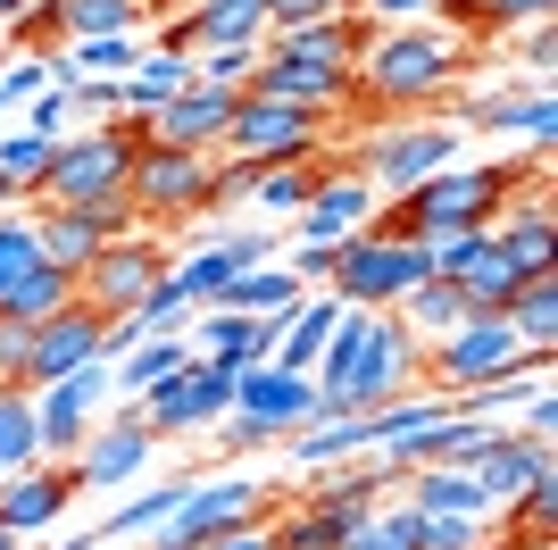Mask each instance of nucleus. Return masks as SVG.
Listing matches in <instances>:
<instances>
[{"instance_id": "f257e3e1", "label": "nucleus", "mask_w": 558, "mask_h": 550, "mask_svg": "<svg viewBox=\"0 0 558 550\" xmlns=\"http://www.w3.org/2000/svg\"><path fill=\"white\" fill-rule=\"evenodd\" d=\"M466 75V43L442 34V25H375L367 50L350 59V84L367 92L375 109H425V100H442L450 84Z\"/></svg>"}, {"instance_id": "f03ea898", "label": "nucleus", "mask_w": 558, "mask_h": 550, "mask_svg": "<svg viewBox=\"0 0 558 550\" xmlns=\"http://www.w3.org/2000/svg\"><path fill=\"white\" fill-rule=\"evenodd\" d=\"M150 142H159L150 117H109V125L59 134V159H50V176H43L34 201L43 208H84V201H100V192H125V176H134V159Z\"/></svg>"}, {"instance_id": "7ed1b4c3", "label": "nucleus", "mask_w": 558, "mask_h": 550, "mask_svg": "<svg viewBox=\"0 0 558 550\" xmlns=\"http://www.w3.org/2000/svg\"><path fill=\"white\" fill-rule=\"evenodd\" d=\"M301 426H317V384L258 359V367L233 375V417L217 426V442H226V451H267V442L301 434Z\"/></svg>"}, {"instance_id": "20e7f679", "label": "nucleus", "mask_w": 558, "mask_h": 550, "mask_svg": "<svg viewBox=\"0 0 558 550\" xmlns=\"http://www.w3.org/2000/svg\"><path fill=\"white\" fill-rule=\"evenodd\" d=\"M425 275H434V242H375V234L359 226V234H342V251H333L326 292L342 300V309H392Z\"/></svg>"}, {"instance_id": "39448f33", "label": "nucleus", "mask_w": 558, "mask_h": 550, "mask_svg": "<svg viewBox=\"0 0 558 550\" xmlns=\"http://www.w3.org/2000/svg\"><path fill=\"white\" fill-rule=\"evenodd\" d=\"M317 142H326V117H317V109H292V100H258V92H242L217 151H233V159H251L258 176H267V167H308V159H326Z\"/></svg>"}, {"instance_id": "423d86ee", "label": "nucleus", "mask_w": 558, "mask_h": 550, "mask_svg": "<svg viewBox=\"0 0 558 550\" xmlns=\"http://www.w3.org/2000/svg\"><path fill=\"white\" fill-rule=\"evenodd\" d=\"M258 517H267V483L258 476H201L167 526L142 534V550H209L233 526H258Z\"/></svg>"}, {"instance_id": "0eeeda50", "label": "nucleus", "mask_w": 558, "mask_h": 550, "mask_svg": "<svg viewBox=\"0 0 558 550\" xmlns=\"http://www.w3.org/2000/svg\"><path fill=\"white\" fill-rule=\"evenodd\" d=\"M125 201H134L142 234L209 217V151H167V142H150L134 159V176H125Z\"/></svg>"}, {"instance_id": "6e6552de", "label": "nucleus", "mask_w": 558, "mask_h": 550, "mask_svg": "<svg viewBox=\"0 0 558 550\" xmlns=\"http://www.w3.org/2000/svg\"><path fill=\"white\" fill-rule=\"evenodd\" d=\"M459 167V125H400V134H367L350 151V176H367L375 192H417L425 176Z\"/></svg>"}, {"instance_id": "1a4fd4ad", "label": "nucleus", "mask_w": 558, "mask_h": 550, "mask_svg": "<svg viewBox=\"0 0 558 550\" xmlns=\"http://www.w3.org/2000/svg\"><path fill=\"white\" fill-rule=\"evenodd\" d=\"M167 275V259H159V242L150 234H125V242H100V259L84 275H75V300L84 309H100V318H134L142 300H150V284Z\"/></svg>"}, {"instance_id": "9d476101", "label": "nucleus", "mask_w": 558, "mask_h": 550, "mask_svg": "<svg viewBox=\"0 0 558 550\" xmlns=\"http://www.w3.org/2000/svg\"><path fill=\"white\" fill-rule=\"evenodd\" d=\"M100 400H117L109 359H93V367H75V375H59V384L34 392V442H43V458H59V467H68L75 442L93 434V409H100Z\"/></svg>"}, {"instance_id": "9b49d317", "label": "nucleus", "mask_w": 558, "mask_h": 550, "mask_svg": "<svg viewBox=\"0 0 558 550\" xmlns=\"http://www.w3.org/2000/svg\"><path fill=\"white\" fill-rule=\"evenodd\" d=\"M517 359H525V343H517L509 318H459L442 343H434V384L475 392V384H492V375H509Z\"/></svg>"}, {"instance_id": "f8f14e48", "label": "nucleus", "mask_w": 558, "mask_h": 550, "mask_svg": "<svg viewBox=\"0 0 558 550\" xmlns=\"http://www.w3.org/2000/svg\"><path fill=\"white\" fill-rule=\"evenodd\" d=\"M409 375H417V334H409L392 309H375V318H367V343H359V367H350V384H342V400H350V409H384V400L409 392Z\"/></svg>"}, {"instance_id": "ddd939ff", "label": "nucleus", "mask_w": 558, "mask_h": 550, "mask_svg": "<svg viewBox=\"0 0 558 550\" xmlns=\"http://www.w3.org/2000/svg\"><path fill=\"white\" fill-rule=\"evenodd\" d=\"M142 467H150V434L134 426L125 400H117L109 426H93V434L75 442V458H68L75 492H84V483H93V492H125V483H142Z\"/></svg>"}, {"instance_id": "4468645a", "label": "nucleus", "mask_w": 558, "mask_h": 550, "mask_svg": "<svg viewBox=\"0 0 558 550\" xmlns=\"http://www.w3.org/2000/svg\"><path fill=\"white\" fill-rule=\"evenodd\" d=\"M100 343H109V318L100 309H84V300H68L59 318L34 325V359H25V392L59 384V375H75V367H93Z\"/></svg>"}, {"instance_id": "2eb2a0df", "label": "nucleus", "mask_w": 558, "mask_h": 550, "mask_svg": "<svg viewBox=\"0 0 558 550\" xmlns=\"http://www.w3.org/2000/svg\"><path fill=\"white\" fill-rule=\"evenodd\" d=\"M251 92L258 100H292V109H342V100H359V84H350V68H317V59H283V50H258L251 68Z\"/></svg>"}, {"instance_id": "dca6fc26", "label": "nucleus", "mask_w": 558, "mask_h": 550, "mask_svg": "<svg viewBox=\"0 0 558 550\" xmlns=\"http://www.w3.org/2000/svg\"><path fill=\"white\" fill-rule=\"evenodd\" d=\"M68 501H75V476L59 467V458H34V467H17V476H0V534H50L59 517H68Z\"/></svg>"}, {"instance_id": "f3484780", "label": "nucleus", "mask_w": 558, "mask_h": 550, "mask_svg": "<svg viewBox=\"0 0 558 550\" xmlns=\"http://www.w3.org/2000/svg\"><path fill=\"white\" fill-rule=\"evenodd\" d=\"M308 167H317V159H308ZM375 201H384V192H375L367 176H317L308 208L292 217V242H342V234H359L375 217Z\"/></svg>"}, {"instance_id": "a211bd4d", "label": "nucleus", "mask_w": 558, "mask_h": 550, "mask_svg": "<svg viewBox=\"0 0 558 550\" xmlns=\"http://www.w3.org/2000/svg\"><path fill=\"white\" fill-rule=\"evenodd\" d=\"M226 117H233V92L184 84L159 117H150V134H159L167 151H217V142H226Z\"/></svg>"}, {"instance_id": "6ab92c4d", "label": "nucleus", "mask_w": 558, "mask_h": 550, "mask_svg": "<svg viewBox=\"0 0 558 550\" xmlns=\"http://www.w3.org/2000/svg\"><path fill=\"white\" fill-rule=\"evenodd\" d=\"M375 25L359 17V9H342V17H308V25H283V34H267L258 50H283V59H317V68H350L359 50H367Z\"/></svg>"}, {"instance_id": "aec40b11", "label": "nucleus", "mask_w": 558, "mask_h": 550, "mask_svg": "<svg viewBox=\"0 0 558 550\" xmlns=\"http://www.w3.org/2000/svg\"><path fill=\"white\" fill-rule=\"evenodd\" d=\"M550 226H558V208H550V183H534L525 201H509L500 217H492L500 251H509L525 275H550V267H558V259H550Z\"/></svg>"}, {"instance_id": "412c9836", "label": "nucleus", "mask_w": 558, "mask_h": 550, "mask_svg": "<svg viewBox=\"0 0 558 550\" xmlns=\"http://www.w3.org/2000/svg\"><path fill=\"white\" fill-rule=\"evenodd\" d=\"M192 359H201V350H192V334H184V325H167V334H142V343L125 350V359H109V375H117V400H142L150 384L184 375Z\"/></svg>"}, {"instance_id": "4be33fe9", "label": "nucleus", "mask_w": 558, "mask_h": 550, "mask_svg": "<svg viewBox=\"0 0 558 550\" xmlns=\"http://www.w3.org/2000/svg\"><path fill=\"white\" fill-rule=\"evenodd\" d=\"M301 292H308V284L292 267H233L226 292H217V309H233V318H292Z\"/></svg>"}, {"instance_id": "5701e85b", "label": "nucleus", "mask_w": 558, "mask_h": 550, "mask_svg": "<svg viewBox=\"0 0 558 550\" xmlns=\"http://www.w3.org/2000/svg\"><path fill=\"white\" fill-rule=\"evenodd\" d=\"M192 50H233V43H267V0H192L184 9Z\"/></svg>"}, {"instance_id": "b1692460", "label": "nucleus", "mask_w": 558, "mask_h": 550, "mask_svg": "<svg viewBox=\"0 0 558 550\" xmlns=\"http://www.w3.org/2000/svg\"><path fill=\"white\" fill-rule=\"evenodd\" d=\"M542 467H558L550 458V442H525V434H500L492 442L484 458H475V483H484V501L500 509V501H517V492H525V483L542 476Z\"/></svg>"}, {"instance_id": "393cba45", "label": "nucleus", "mask_w": 558, "mask_h": 550, "mask_svg": "<svg viewBox=\"0 0 558 550\" xmlns=\"http://www.w3.org/2000/svg\"><path fill=\"white\" fill-rule=\"evenodd\" d=\"M184 84H192V50H142V68H134V75H117V92H125V117H159Z\"/></svg>"}, {"instance_id": "a878e982", "label": "nucleus", "mask_w": 558, "mask_h": 550, "mask_svg": "<svg viewBox=\"0 0 558 550\" xmlns=\"http://www.w3.org/2000/svg\"><path fill=\"white\" fill-rule=\"evenodd\" d=\"M34 242H43V259L59 275H84L100 259V234H93V217H84V208H43V217H34Z\"/></svg>"}, {"instance_id": "bb28decb", "label": "nucleus", "mask_w": 558, "mask_h": 550, "mask_svg": "<svg viewBox=\"0 0 558 550\" xmlns=\"http://www.w3.org/2000/svg\"><path fill=\"white\" fill-rule=\"evenodd\" d=\"M392 318L417 334V343H442L450 325L466 318V300H459V284H442V275H425V284H409V292L392 300Z\"/></svg>"}, {"instance_id": "cd10ccee", "label": "nucleus", "mask_w": 558, "mask_h": 550, "mask_svg": "<svg viewBox=\"0 0 558 550\" xmlns=\"http://www.w3.org/2000/svg\"><path fill=\"white\" fill-rule=\"evenodd\" d=\"M68 300H75V275H59L50 259H34V267H25L17 284L0 292V318H17V325H43V318H59Z\"/></svg>"}, {"instance_id": "c85d7f7f", "label": "nucleus", "mask_w": 558, "mask_h": 550, "mask_svg": "<svg viewBox=\"0 0 558 550\" xmlns=\"http://www.w3.org/2000/svg\"><path fill=\"white\" fill-rule=\"evenodd\" d=\"M409 483V501L417 509H442V517H484V483H475V467H417V476H400Z\"/></svg>"}, {"instance_id": "c756f323", "label": "nucleus", "mask_w": 558, "mask_h": 550, "mask_svg": "<svg viewBox=\"0 0 558 550\" xmlns=\"http://www.w3.org/2000/svg\"><path fill=\"white\" fill-rule=\"evenodd\" d=\"M333 550H417V501H409V492H400V501L384 492V501H375Z\"/></svg>"}, {"instance_id": "7c9ffc66", "label": "nucleus", "mask_w": 558, "mask_h": 550, "mask_svg": "<svg viewBox=\"0 0 558 550\" xmlns=\"http://www.w3.org/2000/svg\"><path fill=\"white\" fill-rule=\"evenodd\" d=\"M509 325H517V343H525V350H558V267H550V275H525V284H517Z\"/></svg>"}, {"instance_id": "2f4dec72", "label": "nucleus", "mask_w": 558, "mask_h": 550, "mask_svg": "<svg viewBox=\"0 0 558 550\" xmlns=\"http://www.w3.org/2000/svg\"><path fill=\"white\" fill-rule=\"evenodd\" d=\"M550 534H558V467H542V476L509 501V542L517 550H550Z\"/></svg>"}, {"instance_id": "473e14b6", "label": "nucleus", "mask_w": 558, "mask_h": 550, "mask_svg": "<svg viewBox=\"0 0 558 550\" xmlns=\"http://www.w3.org/2000/svg\"><path fill=\"white\" fill-rule=\"evenodd\" d=\"M175 384H184V434H217V426L233 417V375H217V367L192 359Z\"/></svg>"}, {"instance_id": "72a5a7b5", "label": "nucleus", "mask_w": 558, "mask_h": 550, "mask_svg": "<svg viewBox=\"0 0 558 550\" xmlns=\"http://www.w3.org/2000/svg\"><path fill=\"white\" fill-rule=\"evenodd\" d=\"M142 0H59V34L68 43H100V34H134Z\"/></svg>"}, {"instance_id": "f704fd0d", "label": "nucleus", "mask_w": 558, "mask_h": 550, "mask_svg": "<svg viewBox=\"0 0 558 550\" xmlns=\"http://www.w3.org/2000/svg\"><path fill=\"white\" fill-rule=\"evenodd\" d=\"M50 159H59V142H50V134H34V125H17V134L0 142V176L17 183L25 201H34V192H43V176H50Z\"/></svg>"}, {"instance_id": "c9c22d12", "label": "nucleus", "mask_w": 558, "mask_h": 550, "mask_svg": "<svg viewBox=\"0 0 558 550\" xmlns=\"http://www.w3.org/2000/svg\"><path fill=\"white\" fill-rule=\"evenodd\" d=\"M43 442H34V392H0V476L34 467Z\"/></svg>"}, {"instance_id": "e433bc0d", "label": "nucleus", "mask_w": 558, "mask_h": 550, "mask_svg": "<svg viewBox=\"0 0 558 550\" xmlns=\"http://www.w3.org/2000/svg\"><path fill=\"white\" fill-rule=\"evenodd\" d=\"M308 192H317V167H267V176L251 183V208L258 217H301Z\"/></svg>"}, {"instance_id": "4c0bfd02", "label": "nucleus", "mask_w": 558, "mask_h": 550, "mask_svg": "<svg viewBox=\"0 0 558 550\" xmlns=\"http://www.w3.org/2000/svg\"><path fill=\"white\" fill-rule=\"evenodd\" d=\"M134 68H142V34H100V43L68 50V84L75 75H134Z\"/></svg>"}, {"instance_id": "58836bf2", "label": "nucleus", "mask_w": 558, "mask_h": 550, "mask_svg": "<svg viewBox=\"0 0 558 550\" xmlns=\"http://www.w3.org/2000/svg\"><path fill=\"white\" fill-rule=\"evenodd\" d=\"M251 68H258V50L251 43H233V50H192V84H209V92H251Z\"/></svg>"}, {"instance_id": "ea45409f", "label": "nucleus", "mask_w": 558, "mask_h": 550, "mask_svg": "<svg viewBox=\"0 0 558 550\" xmlns=\"http://www.w3.org/2000/svg\"><path fill=\"white\" fill-rule=\"evenodd\" d=\"M417 550H484V517H442V509H417Z\"/></svg>"}, {"instance_id": "a19ab883", "label": "nucleus", "mask_w": 558, "mask_h": 550, "mask_svg": "<svg viewBox=\"0 0 558 550\" xmlns=\"http://www.w3.org/2000/svg\"><path fill=\"white\" fill-rule=\"evenodd\" d=\"M251 183H258V167H251V159H233V151H209V217H217V208H242V201H251Z\"/></svg>"}, {"instance_id": "79ce46f5", "label": "nucleus", "mask_w": 558, "mask_h": 550, "mask_svg": "<svg viewBox=\"0 0 558 550\" xmlns=\"http://www.w3.org/2000/svg\"><path fill=\"white\" fill-rule=\"evenodd\" d=\"M34 259H43V242H34V217H17V208H9V217H0V292H9V284H17Z\"/></svg>"}, {"instance_id": "37998d69", "label": "nucleus", "mask_w": 558, "mask_h": 550, "mask_svg": "<svg viewBox=\"0 0 558 550\" xmlns=\"http://www.w3.org/2000/svg\"><path fill=\"white\" fill-rule=\"evenodd\" d=\"M517 34H525V75H517V84L550 92V75H558V17H534V25H517Z\"/></svg>"}, {"instance_id": "c03bdc74", "label": "nucleus", "mask_w": 558, "mask_h": 550, "mask_svg": "<svg viewBox=\"0 0 558 550\" xmlns=\"http://www.w3.org/2000/svg\"><path fill=\"white\" fill-rule=\"evenodd\" d=\"M68 109L93 117V125H109V117H125V92H117V75H75V84H68Z\"/></svg>"}, {"instance_id": "a18cd8bd", "label": "nucleus", "mask_w": 558, "mask_h": 550, "mask_svg": "<svg viewBox=\"0 0 558 550\" xmlns=\"http://www.w3.org/2000/svg\"><path fill=\"white\" fill-rule=\"evenodd\" d=\"M175 275H184V284H192V300H201V309H209V300L226 292V275H233V259L217 251V242H201V251H192V259H175Z\"/></svg>"}, {"instance_id": "49530a36", "label": "nucleus", "mask_w": 558, "mask_h": 550, "mask_svg": "<svg viewBox=\"0 0 558 550\" xmlns=\"http://www.w3.org/2000/svg\"><path fill=\"white\" fill-rule=\"evenodd\" d=\"M217 251H226L233 267H267V259L283 251V234L267 226V217H258V226H233V234H217Z\"/></svg>"}, {"instance_id": "de8ad7c7", "label": "nucleus", "mask_w": 558, "mask_h": 550, "mask_svg": "<svg viewBox=\"0 0 558 550\" xmlns=\"http://www.w3.org/2000/svg\"><path fill=\"white\" fill-rule=\"evenodd\" d=\"M25 359H34V325L0 318V392H25Z\"/></svg>"}, {"instance_id": "09e8293b", "label": "nucleus", "mask_w": 558, "mask_h": 550, "mask_svg": "<svg viewBox=\"0 0 558 550\" xmlns=\"http://www.w3.org/2000/svg\"><path fill=\"white\" fill-rule=\"evenodd\" d=\"M84 217H93L100 242H125V234H142V217H134V201H125V192H100V201H84Z\"/></svg>"}, {"instance_id": "8fccbe9b", "label": "nucleus", "mask_w": 558, "mask_h": 550, "mask_svg": "<svg viewBox=\"0 0 558 550\" xmlns=\"http://www.w3.org/2000/svg\"><path fill=\"white\" fill-rule=\"evenodd\" d=\"M25 125H34V134H68L75 125V109H68V84H50V92H34V100H25Z\"/></svg>"}, {"instance_id": "3c124183", "label": "nucleus", "mask_w": 558, "mask_h": 550, "mask_svg": "<svg viewBox=\"0 0 558 550\" xmlns=\"http://www.w3.org/2000/svg\"><path fill=\"white\" fill-rule=\"evenodd\" d=\"M342 9H359V0H267V34L308 25V17H342Z\"/></svg>"}, {"instance_id": "603ef678", "label": "nucleus", "mask_w": 558, "mask_h": 550, "mask_svg": "<svg viewBox=\"0 0 558 550\" xmlns=\"http://www.w3.org/2000/svg\"><path fill=\"white\" fill-rule=\"evenodd\" d=\"M509 434H525V442H550V434H558V392H550V384L525 392V426H509Z\"/></svg>"}, {"instance_id": "864d4df0", "label": "nucleus", "mask_w": 558, "mask_h": 550, "mask_svg": "<svg viewBox=\"0 0 558 550\" xmlns=\"http://www.w3.org/2000/svg\"><path fill=\"white\" fill-rule=\"evenodd\" d=\"M359 17H367V25H425V17H434V0H359Z\"/></svg>"}, {"instance_id": "5fc2aeb1", "label": "nucleus", "mask_w": 558, "mask_h": 550, "mask_svg": "<svg viewBox=\"0 0 558 550\" xmlns=\"http://www.w3.org/2000/svg\"><path fill=\"white\" fill-rule=\"evenodd\" d=\"M333 251H342V242H292V275H301L308 292H317V284L333 275Z\"/></svg>"}, {"instance_id": "6e6d98bb", "label": "nucleus", "mask_w": 558, "mask_h": 550, "mask_svg": "<svg viewBox=\"0 0 558 550\" xmlns=\"http://www.w3.org/2000/svg\"><path fill=\"white\" fill-rule=\"evenodd\" d=\"M34 92H50V59H17L0 75V100H34Z\"/></svg>"}, {"instance_id": "4d7b16f0", "label": "nucleus", "mask_w": 558, "mask_h": 550, "mask_svg": "<svg viewBox=\"0 0 558 550\" xmlns=\"http://www.w3.org/2000/svg\"><path fill=\"white\" fill-rule=\"evenodd\" d=\"M558 0H484V25L500 34V25H534V17H550Z\"/></svg>"}, {"instance_id": "13d9d810", "label": "nucleus", "mask_w": 558, "mask_h": 550, "mask_svg": "<svg viewBox=\"0 0 558 550\" xmlns=\"http://www.w3.org/2000/svg\"><path fill=\"white\" fill-rule=\"evenodd\" d=\"M209 550H283V542H276V534H267V526H233L226 542H209Z\"/></svg>"}, {"instance_id": "bf43d9fd", "label": "nucleus", "mask_w": 558, "mask_h": 550, "mask_svg": "<svg viewBox=\"0 0 558 550\" xmlns=\"http://www.w3.org/2000/svg\"><path fill=\"white\" fill-rule=\"evenodd\" d=\"M25 9H34V0H0V34H9V25H17Z\"/></svg>"}, {"instance_id": "052dcab7", "label": "nucleus", "mask_w": 558, "mask_h": 550, "mask_svg": "<svg viewBox=\"0 0 558 550\" xmlns=\"http://www.w3.org/2000/svg\"><path fill=\"white\" fill-rule=\"evenodd\" d=\"M25 201V192H17V183H9V176H0V217H9V208H17Z\"/></svg>"}, {"instance_id": "680f3d73", "label": "nucleus", "mask_w": 558, "mask_h": 550, "mask_svg": "<svg viewBox=\"0 0 558 550\" xmlns=\"http://www.w3.org/2000/svg\"><path fill=\"white\" fill-rule=\"evenodd\" d=\"M0 550H17V534H0Z\"/></svg>"}, {"instance_id": "e2e57ef3", "label": "nucleus", "mask_w": 558, "mask_h": 550, "mask_svg": "<svg viewBox=\"0 0 558 550\" xmlns=\"http://www.w3.org/2000/svg\"><path fill=\"white\" fill-rule=\"evenodd\" d=\"M0 109H9V100H0Z\"/></svg>"}]
</instances>
